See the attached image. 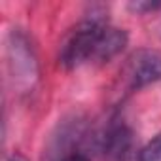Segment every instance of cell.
<instances>
[{
  "mask_svg": "<svg viewBox=\"0 0 161 161\" xmlns=\"http://www.w3.org/2000/svg\"><path fill=\"white\" fill-rule=\"evenodd\" d=\"M127 42L129 36L123 29L110 25L101 14H91L64 36L59 49V64L66 70L86 64L101 66L116 59Z\"/></svg>",
  "mask_w": 161,
  "mask_h": 161,
  "instance_id": "obj_1",
  "label": "cell"
},
{
  "mask_svg": "<svg viewBox=\"0 0 161 161\" xmlns=\"http://www.w3.org/2000/svg\"><path fill=\"white\" fill-rule=\"evenodd\" d=\"M6 53H8L10 74H12L15 87L21 89V93L31 91L34 84L38 82V61H36L34 47L31 40L27 38V34L14 29L8 36Z\"/></svg>",
  "mask_w": 161,
  "mask_h": 161,
  "instance_id": "obj_2",
  "label": "cell"
},
{
  "mask_svg": "<svg viewBox=\"0 0 161 161\" xmlns=\"http://www.w3.org/2000/svg\"><path fill=\"white\" fill-rule=\"evenodd\" d=\"M91 150L101 161H131L135 152L133 129L125 123V119L114 116L103 129L95 131Z\"/></svg>",
  "mask_w": 161,
  "mask_h": 161,
  "instance_id": "obj_3",
  "label": "cell"
},
{
  "mask_svg": "<svg viewBox=\"0 0 161 161\" xmlns=\"http://www.w3.org/2000/svg\"><path fill=\"white\" fill-rule=\"evenodd\" d=\"M123 82L129 91H138L142 87L161 82V51L157 49H138L135 51L123 68Z\"/></svg>",
  "mask_w": 161,
  "mask_h": 161,
  "instance_id": "obj_4",
  "label": "cell"
},
{
  "mask_svg": "<svg viewBox=\"0 0 161 161\" xmlns=\"http://www.w3.org/2000/svg\"><path fill=\"white\" fill-rule=\"evenodd\" d=\"M136 161H161V133L138 150Z\"/></svg>",
  "mask_w": 161,
  "mask_h": 161,
  "instance_id": "obj_5",
  "label": "cell"
},
{
  "mask_svg": "<svg viewBox=\"0 0 161 161\" xmlns=\"http://www.w3.org/2000/svg\"><path fill=\"white\" fill-rule=\"evenodd\" d=\"M148 15H155V32L161 36V4H159V8H155L152 14H148Z\"/></svg>",
  "mask_w": 161,
  "mask_h": 161,
  "instance_id": "obj_6",
  "label": "cell"
},
{
  "mask_svg": "<svg viewBox=\"0 0 161 161\" xmlns=\"http://www.w3.org/2000/svg\"><path fill=\"white\" fill-rule=\"evenodd\" d=\"M61 161H91V157L87 153H74V155H68Z\"/></svg>",
  "mask_w": 161,
  "mask_h": 161,
  "instance_id": "obj_7",
  "label": "cell"
}]
</instances>
